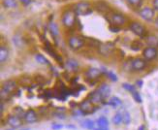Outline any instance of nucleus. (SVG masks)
I'll use <instances>...</instances> for the list:
<instances>
[{
	"mask_svg": "<svg viewBox=\"0 0 158 130\" xmlns=\"http://www.w3.org/2000/svg\"><path fill=\"white\" fill-rule=\"evenodd\" d=\"M17 90V84L15 81L13 80H8L3 83L2 85V87H1V99L4 100V99H8L10 97V95Z\"/></svg>",
	"mask_w": 158,
	"mask_h": 130,
	"instance_id": "1",
	"label": "nucleus"
},
{
	"mask_svg": "<svg viewBox=\"0 0 158 130\" xmlns=\"http://www.w3.org/2000/svg\"><path fill=\"white\" fill-rule=\"evenodd\" d=\"M76 17L77 14L75 10H67L63 13L62 15V23L64 26L70 28V27L74 26L76 23Z\"/></svg>",
	"mask_w": 158,
	"mask_h": 130,
	"instance_id": "2",
	"label": "nucleus"
},
{
	"mask_svg": "<svg viewBox=\"0 0 158 130\" xmlns=\"http://www.w3.org/2000/svg\"><path fill=\"white\" fill-rule=\"evenodd\" d=\"M75 12H76L77 16H88L92 13V7L86 1L79 2L75 6Z\"/></svg>",
	"mask_w": 158,
	"mask_h": 130,
	"instance_id": "3",
	"label": "nucleus"
},
{
	"mask_svg": "<svg viewBox=\"0 0 158 130\" xmlns=\"http://www.w3.org/2000/svg\"><path fill=\"white\" fill-rule=\"evenodd\" d=\"M129 28L135 34V35H137L140 38L147 37V30L145 28V26L138 22H133V23H130Z\"/></svg>",
	"mask_w": 158,
	"mask_h": 130,
	"instance_id": "4",
	"label": "nucleus"
},
{
	"mask_svg": "<svg viewBox=\"0 0 158 130\" xmlns=\"http://www.w3.org/2000/svg\"><path fill=\"white\" fill-rule=\"evenodd\" d=\"M139 15L143 20H146V22H152L154 19L155 12H154V9L147 6V7H143V8H142L139 11Z\"/></svg>",
	"mask_w": 158,
	"mask_h": 130,
	"instance_id": "5",
	"label": "nucleus"
},
{
	"mask_svg": "<svg viewBox=\"0 0 158 130\" xmlns=\"http://www.w3.org/2000/svg\"><path fill=\"white\" fill-rule=\"evenodd\" d=\"M158 56V51L157 48H153V47H147L143 49V57L147 61L148 60H153L154 58H156Z\"/></svg>",
	"mask_w": 158,
	"mask_h": 130,
	"instance_id": "6",
	"label": "nucleus"
},
{
	"mask_svg": "<svg viewBox=\"0 0 158 130\" xmlns=\"http://www.w3.org/2000/svg\"><path fill=\"white\" fill-rule=\"evenodd\" d=\"M68 44L72 50H79L84 46L85 41L80 36H72L68 40Z\"/></svg>",
	"mask_w": 158,
	"mask_h": 130,
	"instance_id": "7",
	"label": "nucleus"
},
{
	"mask_svg": "<svg viewBox=\"0 0 158 130\" xmlns=\"http://www.w3.org/2000/svg\"><path fill=\"white\" fill-rule=\"evenodd\" d=\"M147 66V60L145 58H135L131 62V68L134 71H142Z\"/></svg>",
	"mask_w": 158,
	"mask_h": 130,
	"instance_id": "8",
	"label": "nucleus"
},
{
	"mask_svg": "<svg viewBox=\"0 0 158 130\" xmlns=\"http://www.w3.org/2000/svg\"><path fill=\"white\" fill-rule=\"evenodd\" d=\"M7 122H8V124L11 127H13L14 129L20 127L23 124V121H22V120H20V118L18 117V115H9L8 120H7Z\"/></svg>",
	"mask_w": 158,
	"mask_h": 130,
	"instance_id": "9",
	"label": "nucleus"
},
{
	"mask_svg": "<svg viewBox=\"0 0 158 130\" xmlns=\"http://www.w3.org/2000/svg\"><path fill=\"white\" fill-rule=\"evenodd\" d=\"M102 75V70L99 69V68H95V67H91L89 68V69L86 71L85 73V76L87 79H91V80H94V79H97L99 78Z\"/></svg>",
	"mask_w": 158,
	"mask_h": 130,
	"instance_id": "10",
	"label": "nucleus"
},
{
	"mask_svg": "<svg viewBox=\"0 0 158 130\" xmlns=\"http://www.w3.org/2000/svg\"><path fill=\"white\" fill-rule=\"evenodd\" d=\"M111 20L114 25H123L125 23H126V19L125 17L121 15V14H113L112 15V18H111Z\"/></svg>",
	"mask_w": 158,
	"mask_h": 130,
	"instance_id": "11",
	"label": "nucleus"
},
{
	"mask_svg": "<svg viewBox=\"0 0 158 130\" xmlns=\"http://www.w3.org/2000/svg\"><path fill=\"white\" fill-rule=\"evenodd\" d=\"M23 119H24V120L27 122V124H33V122H35L37 120V114L34 110L30 109V110L25 112Z\"/></svg>",
	"mask_w": 158,
	"mask_h": 130,
	"instance_id": "12",
	"label": "nucleus"
},
{
	"mask_svg": "<svg viewBox=\"0 0 158 130\" xmlns=\"http://www.w3.org/2000/svg\"><path fill=\"white\" fill-rule=\"evenodd\" d=\"M65 67H66V69L68 71H70V72H75V71H77L78 70V68H79V63H78V61L77 60H75L73 58H69V59H67V61L65 62Z\"/></svg>",
	"mask_w": 158,
	"mask_h": 130,
	"instance_id": "13",
	"label": "nucleus"
},
{
	"mask_svg": "<svg viewBox=\"0 0 158 130\" xmlns=\"http://www.w3.org/2000/svg\"><path fill=\"white\" fill-rule=\"evenodd\" d=\"M81 110L84 113V115L90 114L92 112V102L90 100H85L81 103Z\"/></svg>",
	"mask_w": 158,
	"mask_h": 130,
	"instance_id": "14",
	"label": "nucleus"
},
{
	"mask_svg": "<svg viewBox=\"0 0 158 130\" xmlns=\"http://www.w3.org/2000/svg\"><path fill=\"white\" fill-rule=\"evenodd\" d=\"M89 98H90V101L94 104H98V103H101L102 100L104 99L103 96L101 95V93L99 92V90H95L93 91L90 95H89Z\"/></svg>",
	"mask_w": 158,
	"mask_h": 130,
	"instance_id": "15",
	"label": "nucleus"
},
{
	"mask_svg": "<svg viewBox=\"0 0 158 130\" xmlns=\"http://www.w3.org/2000/svg\"><path fill=\"white\" fill-rule=\"evenodd\" d=\"M99 92L101 93V95L103 96V98H107L111 95V87H110L107 84H102L101 86L98 88Z\"/></svg>",
	"mask_w": 158,
	"mask_h": 130,
	"instance_id": "16",
	"label": "nucleus"
},
{
	"mask_svg": "<svg viewBox=\"0 0 158 130\" xmlns=\"http://www.w3.org/2000/svg\"><path fill=\"white\" fill-rule=\"evenodd\" d=\"M9 58V50L5 46H1L0 48V62L1 64L5 63Z\"/></svg>",
	"mask_w": 158,
	"mask_h": 130,
	"instance_id": "17",
	"label": "nucleus"
},
{
	"mask_svg": "<svg viewBox=\"0 0 158 130\" xmlns=\"http://www.w3.org/2000/svg\"><path fill=\"white\" fill-rule=\"evenodd\" d=\"M146 43L148 47L158 48V38L155 35H148L146 37Z\"/></svg>",
	"mask_w": 158,
	"mask_h": 130,
	"instance_id": "18",
	"label": "nucleus"
},
{
	"mask_svg": "<svg viewBox=\"0 0 158 130\" xmlns=\"http://www.w3.org/2000/svg\"><path fill=\"white\" fill-rule=\"evenodd\" d=\"M81 126L85 129H88V130H94L95 124H94V121L91 120H85L81 122Z\"/></svg>",
	"mask_w": 158,
	"mask_h": 130,
	"instance_id": "19",
	"label": "nucleus"
},
{
	"mask_svg": "<svg viewBox=\"0 0 158 130\" xmlns=\"http://www.w3.org/2000/svg\"><path fill=\"white\" fill-rule=\"evenodd\" d=\"M114 49V45L111 44V43H108V44H105L101 47L100 49V52L102 54H108L109 52H111Z\"/></svg>",
	"mask_w": 158,
	"mask_h": 130,
	"instance_id": "20",
	"label": "nucleus"
},
{
	"mask_svg": "<svg viewBox=\"0 0 158 130\" xmlns=\"http://www.w3.org/2000/svg\"><path fill=\"white\" fill-rule=\"evenodd\" d=\"M3 6L9 9H14L18 7L17 0H3Z\"/></svg>",
	"mask_w": 158,
	"mask_h": 130,
	"instance_id": "21",
	"label": "nucleus"
},
{
	"mask_svg": "<svg viewBox=\"0 0 158 130\" xmlns=\"http://www.w3.org/2000/svg\"><path fill=\"white\" fill-rule=\"evenodd\" d=\"M49 30L51 31V33H52V36H54V37L58 36L59 30H58V27H57L56 23H51L49 24Z\"/></svg>",
	"mask_w": 158,
	"mask_h": 130,
	"instance_id": "22",
	"label": "nucleus"
},
{
	"mask_svg": "<svg viewBox=\"0 0 158 130\" xmlns=\"http://www.w3.org/2000/svg\"><path fill=\"white\" fill-rule=\"evenodd\" d=\"M35 59H36V61L38 63H40V64H46V65H49L50 64V62H49V60H48L44 56H42V54H40V53H38V54H36L35 56Z\"/></svg>",
	"mask_w": 158,
	"mask_h": 130,
	"instance_id": "23",
	"label": "nucleus"
},
{
	"mask_svg": "<svg viewBox=\"0 0 158 130\" xmlns=\"http://www.w3.org/2000/svg\"><path fill=\"white\" fill-rule=\"evenodd\" d=\"M96 122H97L96 125H98L100 127H108L109 125V120L106 117H100Z\"/></svg>",
	"mask_w": 158,
	"mask_h": 130,
	"instance_id": "24",
	"label": "nucleus"
},
{
	"mask_svg": "<svg viewBox=\"0 0 158 130\" xmlns=\"http://www.w3.org/2000/svg\"><path fill=\"white\" fill-rule=\"evenodd\" d=\"M108 104L115 108V107H118V106L121 105V104H122V101H121L118 97L114 96V97H112L111 99H110V101H109V103H108Z\"/></svg>",
	"mask_w": 158,
	"mask_h": 130,
	"instance_id": "25",
	"label": "nucleus"
},
{
	"mask_svg": "<svg viewBox=\"0 0 158 130\" xmlns=\"http://www.w3.org/2000/svg\"><path fill=\"white\" fill-rule=\"evenodd\" d=\"M130 121H131V115H130V114L127 111H124L122 113V122L124 124L128 125L130 124Z\"/></svg>",
	"mask_w": 158,
	"mask_h": 130,
	"instance_id": "26",
	"label": "nucleus"
},
{
	"mask_svg": "<svg viewBox=\"0 0 158 130\" xmlns=\"http://www.w3.org/2000/svg\"><path fill=\"white\" fill-rule=\"evenodd\" d=\"M113 122L115 125H119L121 122H122V114L120 113H116L114 118H113Z\"/></svg>",
	"mask_w": 158,
	"mask_h": 130,
	"instance_id": "27",
	"label": "nucleus"
},
{
	"mask_svg": "<svg viewBox=\"0 0 158 130\" xmlns=\"http://www.w3.org/2000/svg\"><path fill=\"white\" fill-rule=\"evenodd\" d=\"M126 2L130 6H133V7H136V8H138V7H140L142 5L143 0H126Z\"/></svg>",
	"mask_w": 158,
	"mask_h": 130,
	"instance_id": "28",
	"label": "nucleus"
},
{
	"mask_svg": "<svg viewBox=\"0 0 158 130\" xmlns=\"http://www.w3.org/2000/svg\"><path fill=\"white\" fill-rule=\"evenodd\" d=\"M122 86H123V88L124 90H126L127 91H129V92H134L136 90H135V86H132V85H129V84H126V83H124L122 85Z\"/></svg>",
	"mask_w": 158,
	"mask_h": 130,
	"instance_id": "29",
	"label": "nucleus"
},
{
	"mask_svg": "<svg viewBox=\"0 0 158 130\" xmlns=\"http://www.w3.org/2000/svg\"><path fill=\"white\" fill-rule=\"evenodd\" d=\"M106 75H107L108 78L111 80V81H113V82H116V81H118V77H116V75L114 73H113L111 71H107L106 72Z\"/></svg>",
	"mask_w": 158,
	"mask_h": 130,
	"instance_id": "30",
	"label": "nucleus"
},
{
	"mask_svg": "<svg viewBox=\"0 0 158 130\" xmlns=\"http://www.w3.org/2000/svg\"><path fill=\"white\" fill-rule=\"evenodd\" d=\"M132 95H133V98L136 102H138V103H142V97L139 92H137L136 90L134 92H132Z\"/></svg>",
	"mask_w": 158,
	"mask_h": 130,
	"instance_id": "31",
	"label": "nucleus"
},
{
	"mask_svg": "<svg viewBox=\"0 0 158 130\" xmlns=\"http://www.w3.org/2000/svg\"><path fill=\"white\" fill-rule=\"evenodd\" d=\"M152 6L155 11H158V0H152Z\"/></svg>",
	"mask_w": 158,
	"mask_h": 130,
	"instance_id": "32",
	"label": "nucleus"
},
{
	"mask_svg": "<svg viewBox=\"0 0 158 130\" xmlns=\"http://www.w3.org/2000/svg\"><path fill=\"white\" fill-rule=\"evenodd\" d=\"M118 25H114V26H110V30L112 32H118L119 31V28L118 27H116Z\"/></svg>",
	"mask_w": 158,
	"mask_h": 130,
	"instance_id": "33",
	"label": "nucleus"
},
{
	"mask_svg": "<svg viewBox=\"0 0 158 130\" xmlns=\"http://www.w3.org/2000/svg\"><path fill=\"white\" fill-rule=\"evenodd\" d=\"M62 127H63L62 124H53V125L52 126V128L53 130H59V129H61Z\"/></svg>",
	"mask_w": 158,
	"mask_h": 130,
	"instance_id": "34",
	"label": "nucleus"
},
{
	"mask_svg": "<svg viewBox=\"0 0 158 130\" xmlns=\"http://www.w3.org/2000/svg\"><path fill=\"white\" fill-rule=\"evenodd\" d=\"M94 130H109V128L108 127H100L97 125V127H95Z\"/></svg>",
	"mask_w": 158,
	"mask_h": 130,
	"instance_id": "35",
	"label": "nucleus"
},
{
	"mask_svg": "<svg viewBox=\"0 0 158 130\" xmlns=\"http://www.w3.org/2000/svg\"><path fill=\"white\" fill-rule=\"evenodd\" d=\"M19 1L22 2V3H23V4H25V5L30 3V0H19Z\"/></svg>",
	"mask_w": 158,
	"mask_h": 130,
	"instance_id": "36",
	"label": "nucleus"
},
{
	"mask_svg": "<svg viewBox=\"0 0 158 130\" xmlns=\"http://www.w3.org/2000/svg\"><path fill=\"white\" fill-rule=\"evenodd\" d=\"M3 110H4V103H3V100L1 101V110H0V112H1V115L3 114Z\"/></svg>",
	"mask_w": 158,
	"mask_h": 130,
	"instance_id": "37",
	"label": "nucleus"
},
{
	"mask_svg": "<svg viewBox=\"0 0 158 130\" xmlns=\"http://www.w3.org/2000/svg\"><path fill=\"white\" fill-rule=\"evenodd\" d=\"M137 85H139V86H142L143 82H142V81H137Z\"/></svg>",
	"mask_w": 158,
	"mask_h": 130,
	"instance_id": "38",
	"label": "nucleus"
},
{
	"mask_svg": "<svg viewBox=\"0 0 158 130\" xmlns=\"http://www.w3.org/2000/svg\"><path fill=\"white\" fill-rule=\"evenodd\" d=\"M138 130H145V126H143V125H141V126L139 127Z\"/></svg>",
	"mask_w": 158,
	"mask_h": 130,
	"instance_id": "39",
	"label": "nucleus"
},
{
	"mask_svg": "<svg viewBox=\"0 0 158 130\" xmlns=\"http://www.w3.org/2000/svg\"><path fill=\"white\" fill-rule=\"evenodd\" d=\"M155 25L158 27V17L156 18V19H155Z\"/></svg>",
	"mask_w": 158,
	"mask_h": 130,
	"instance_id": "40",
	"label": "nucleus"
},
{
	"mask_svg": "<svg viewBox=\"0 0 158 130\" xmlns=\"http://www.w3.org/2000/svg\"><path fill=\"white\" fill-rule=\"evenodd\" d=\"M66 127H67V128H76L75 126H72V125H67Z\"/></svg>",
	"mask_w": 158,
	"mask_h": 130,
	"instance_id": "41",
	"label": "nucleus"
},
{
	"mask_svg": "<svg viewBox=\"0 0 158 130\" xmlns=\"http://www.w3.org/2000/svg\"><path fill=\"white\" fill-rule=\"evenodd\" d=\"M20 130H30V129H29L28 127H25V128H22Z\"/></svg>",
	"mask_w": 158,
	"mask_h": 130,
	"instance_id": "42",
	"label": "nucleus"
},
{
	"mask_svg": "<svg viewBox=\"0 0 158 130\" xmlns=\"http://www.w3.org/2000/svg\"><path fill=\"white\" fill-rule=\"evenodd\" d=\"M6 130H14V129H6Z\"/></svg>",
	"mask_w": 158,
	"mask_h": 130,
	"instance_id": "43",
	"label": "nucleus"
}]
</instances>
